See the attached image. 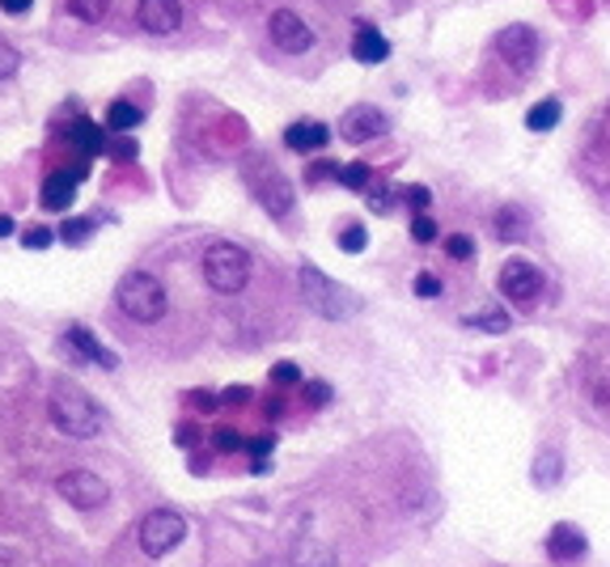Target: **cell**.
<instances>
[{
	"mask_svg": "<svg viewBox=\"0 0 610 567\" xmlns=\"http://www.w3.org/2000/svg\"><path fill=\"white\" fill-rule=\"evenodd\" d=\"M364 199H369V208H373V212H390V204H394V190H390L386 183H378V178H373Z\"/></svg>",
	"mask_w": 610,
	"mask_h": 567,
	"instance_id": "cell-31",
	"label": "cell"
},
{
	"mask_svg": "<svg viewBox=\"0 0 610 567\" xmlns=\"http://www.w3.org/2000/svg\"><path fill=\"white\" fill-rule=\"evenodd\" d=\"M323 178H339V165L318 162V165H314V170H309V183H323Z\"/></svg>",
	"mask_w": 610,
	"mask_h": 567,
	"instance_id": "cell-42",
	"label": "cell"
},
{
	"mask_svg": "<svg viewBox=\"0 0 610 567\" xmlns=\"http://www.w3.org/2000/svg\"><path fill=\"white\" fill-rule=\"evenodd\" d=\"M56 491L73 504V509H81V513H94V509H102L107 504V495H111V487L102 483L94 470H64L56 479Z\"/></svg>",
	"mask_w": 610,
	"mask_h": 567,
	"instance_id": "cell-6",
	"label": "cell"
},
{
	"mask_svg": "<svg viewBox=\"0 0 610 567\" xmlns=\"http://www.w3.org/2000/svg\"><path fill=\"white\" fill-rule=\"evenodd\" d=\"M89 233H94V220H89V217H73V220H64V229H59V242L81 246Z\"/></svg>",
	"mask_w": 610,
	"mask_h": 567,
	"instance_id": "cell-26",
	"label": "cell"
},
{
	"mask_svg": "<svg viewBox=\"0 0 610 567\" xmlns=\"http://www.w3.org/2000/svg\"><path fill=\"white\" fill-rule=\"evenodd\" d=\"M497 284L513 305H530V301H538V293H543V271L534 268V263H526V259H509L500 268Z\"/></svg>",
	"mask_w": 610,
	"mask_h": 567,
	"instance_id": "cell-8",
	"label": "cell"
},
{
	"mask_svg": "<svg viewBox=\"0 0 610 567\" xmlns=\"http://www.w3.org/2000/svg\"><path fill=\"white\" fill-rule=\"evenodd\" d=\"M107 153H111L115 162H132L137 157V144L132 140H115V144H107Z\"/></svg>",
	"mask_w": 610,
	"mask_h": 567,
	"instance_id": "cell-40",
	"label": "cell"
},
{
	"mask_svg": "<svg viewBox=\"0 0 610 567\" xmlns=\"http://www.w3.org/2000/svg\"><path fill=\"white\" fill-rule=\"evenodd\" d=\"M555 479H559V454H538V466H534V483H547L552 487Z\"/></svg>",
	"mask_w": 610,
	"mask_h": 567,
	"instance_id": "cell-28",
	"label": "cell"
},
{
	"mask_svg": "<svg viewBox=\"0 0 610 567\" xmlns=\"http://www.w3.org/2000/svg\"><path fill=\"white\" fill-rule=\"evenodd\" d=\"M335 564V550L331 546H318V542H302L293 550V567H331Z\"/></svg>",
	"mask_w": 610,
	"mask_h": 567,
	"instance_id": "cell-21",
	"label": "cell"
},
{
	"mask_svg": "<svg viewBox=\"0 0 610 567\" xmlns=\"http://www.w3.org/2000/svg\"><path fill=\"white\" fill-rule=\"evenodd\" d=\"M390 132V119L382 115L378 107H348L339 115V135L348 140V144H369V140H378V135Z\"/></svg>",
	"mask_w": 610,
	"mask_h": 567,
	"instance_id": "cell-10",
	"label": "cell"
},
{
	"mask_svg": "<svg viewBox=\"0 0 610 567\" xmlns=\"http://www.w3.org/2000/svg\"><path fill=\"white\" fill-rule=\"evenodd\" d=\"M221 403H229V406L250 403V390H247V385H233V390H225V394H221Z\"/></svg>",
	"mask_w": 610,
	"mask_h": 567,
	"instance_id": "cell-43",
	"label": "cell"
},
{
	"mask_svg": "<svg viewBox=\"0 0 610 567\" xmlns=\"http://www.w3.org/2000/svg\"><path fill=\"white\" fill-rule=\"evenodd\" d=\"M137 26L144 34H174V30L183 26V4L178 0H140Z\"/></svg>",
	"mask_w": 610,
	"mask_h": 567,
	"instance_id": "cell-12",
	"label": "cell"
},
{
	"mask_svg": "<svg viewBox=\"0 0 610 567\" xmlns=\"http://www.w3.org/2000/svg\"><path fill=\"white\" fill-rule=\"evenodd\" d=\"M412 238H416L420 246L437 242V220L424 217V212H416V220H412Z\"/></svg>",
	"mask_w": 610,
	"mask_h": 567,
	"instance_id": "cell-34",
	"label": "cell"
},
{
	"mask_svg": "<svg viewBox=\"0 0 610 567\" xmlns=\"http://www.w3.org/2000/svg\"><path fill=\"white\" fill-rule=\"evenodd\" d=\"M195 440V428L192 424H183V428H178V445H192Z\"/></svg>",
	"mask_w": 610,
	"mask_h": 567,
	"instance_id": "cell-45",
	"label": "cell"
},
{
	"mask_svg": "<svg viewBox=\"0 0 610 567\" xmlns=\"http://www.w3.org/2000/svg\"><path fill=\"white\" fill-rule=\"evenodd\" d=\"M137 123H140V110L132 102H111V110H107V128L111 132H132Z\"/></svg>",
	"mask_w": 610,
	"mask_h": 567,
	"instance_id": "cell-23",
	"label": "cell"
},
{
	"mask_svg": "<svg viewBox=\"0 0 610 567\" xmlns=\"http://www.w3.org/2000/svg\"><path fill=\"white\" fill-rule=\"evenodd\" d=\"M297 284H302L305 305H309L318 318H327V323H344V318H357V314H361V297H357L352 288L335 284L331 275H323L314 263H305V268L297 271Z\"/></svg>",
	"mask_w": 610,
	"mask_h": 567,
	"instance_id": "cell-2",
	"label": "cell"
},
{
	"mask_svg": "<svg viewBox=\"0 0 610 567\" xmlns=\"http://www.w3.org/2000/svg\"><path fill=\"white\" fill-rule=\"evenodd\" d=\"M272 381H276V385H297V381H302V369H297L293 360H280L276 369H272Z\"/></svg>",
	"mask_w": 610,
	"mask_h": 567,
	"instance_id": "cell-39",
	"label": "cell"
},
{
	"mask_svg": "<svg viewBox=\"0 0 610 567\" xmlns=\"http://www.w3.org/2000/svg\"><path fill=\"white\" fill-rule=\"evenodd\" d=\"M213 445H217L221 454H238V449H247V440H242L238 428H217V433H213Z\"/></svg>",
	"mask_w": 610,
	"mask_h": 567,
	"instance_id": "cell-33",
	"label": "cell"
},
{
	"mask_svg": "<svg viewBox=\"0 0 610 567\" xmlns=\"http://www.w3.org/2000/svg\"><path fill=\"white\" fill-rule=\"evenodd\" d=\"M497 52H500V59H504L509 68H518V73H530V68L538 64V52H543V43H538V34H534L526 22H513V26H504L497 34Z\"/></svg>",
	"mask_w": 610,
	"mask_h": 567,
	"instance_id": "cell-7",
	"label": "cell"
},
{
	"mask_svg": "<svg viewBox=\"0 0 610 567\" xmlns=\"http://www.w3.org/2000/svg\"><path fill=\"white\" fill-rule=\"evenodd\" d=\"M183 538H187V521H183V513H174V509H153L137 525V542L149 559H166Z\"/></svg>",
	"mask_w": 610,
	"mask_h": 567,
	"instance_id": "cell-5",
	"label": "cell"
},
{
	"mask_svg": "<svg viewBox=\"0 0 610 567\" xmlns=\"http://www.w3.org/2000/svg\"><path fill=\"white\" fill-rule=\"evenodd\" d=\"M497 238L500 242H522L526 238V212L522 208H500L497 212Z\"/></svg>",
	"mask_w": 610,
	"mask_h": 567,
	"instance_id": "cell-20",
	"label": "cell"
},
{
	"mask_svg": "<svg viewBox=\"0 0 610 567\" xmlns=\"http://www.w3.org/2000/svg\"><path fill=\"white\" fill-rule=\"evenodd\" d=\"M81 178H85V165H77L73 174H68V170L47 174V183H43V208H47V212H68L73 199H77V183H81Z\"/></svg>",
	"mask_w": 610,
	"mask_h": 567,
	"instance_id": "cell-14",
	"label": "cell"
},
{
	"mask_svg": "<svg viewBox=\"0 0 610 567\" xmlns=\"http://www.w3.org/2000/svg\"><path fill=\"white\" fill-rule=\"evenodd\" d=\"M399 195H403V199H407V208H412V212H424V208H428V204H433V190L428 187H399Z\"/></svg>",
	"mask_w": 610,
	"mask_h": 567,
	"instance_id": "cell-35",
	"label": "cell"
},
{
	"mask_svg": "<svg viewBox=\"0 0 610 567\" xmlns=\"http://www.w3.org/2000/svg\"><path fill=\"white\" fill-rule=\"evenodd\" d=\"M68 9H73V18L94 26V22H102L111 13V0H68Z\"/></svg>",
	"mask_w": 610,
	"mask_h": 567,
	"instance_id": "cell-24",
	"label": "cell"
},
{
	"mask_svg": "<svg viewBox=\"0 0 610 567\" xmlns=\"http://www.w3.org/2000/svg\"><path fill=\"white\" fill-rule=\"evenodd\" d=\"M68 144L81 153V157H94V153H107V135H102V128H94V123H73V132H68Z\"/></svg>",
	"mask_w": 610,
	"mask_h": 567,
	"instance_id": "cell-18",
	"label": "cell"
},
{
	"mask_svg": "<svg viewBox=\"0 0 610 567\" xmlns=\"http://www.w3.org/2000/svg\"><path fill=\"white\" fill-rule=\"evenodd\" d=\"M247 178H250V190L259 195V204H263L272 217H288V212H293V187H288V178L280 174L276 165H272V170L263 165V174L250 170Z\"/></svg>",
	"mask_w": 610,
	"mask_h": 567,
	"instance_id": "cell-9",
	"label": "cell"
},
{
	"mask_svg": "<svg viewBox=\"0 0 610 567\" xmlns=\"http://www.w3.org/2000/svg\"><path fill=\"white\" fill-rule=\"evenodd\" d=\"M192 403H195V411H217V406H221V399H217V394H208V390H195Z\"/></svg>",
	"mask_w": 610,
	"mask_h": 567,
	"instance_id": "cell-41",
	"label": "cell"
},
{
	"mask_svg": "<svg viewBox=\"0 0 610 567\" xmlns=\"http://www.w3.org/2000/svg\"><path fill=\"white\" fill-rule=\"evenodd\" d=\"M339 187L348 190H369V183H373V170L364 162H352V165H339V178H335Z\"/></svg>",
	"mask_w": 610,
	"mask_h": 567,
	"instance_id": "cell-22",
	"label": "cell"
},
{
	"mask_svg": "<svg viewBox=\"0 0 610 567\" xmlns=\"http://www.w3.org/2000/svg\"><path fill=\"white\" fill-rule=\"evenodd\" d=\"M47 415H52V424H56L59 433L73 436V440H89V436L102 433V424H107L102 406L94 403L81 385H73V381H59L56 390H52Z\"/></svg>",
	"mask_w": 610,
	"mask_h": 567,
	"instance_id": "cell-1",
	"label": "cell"
},
{
	"mask_svg": "<svg viewBox=\"0 0 610 567\" xmlns=\"http://www.w3.org/2000/svg\"><path fill=\"white\" fill-rule=\"evenodd\" d=\"M268 34H272V43H276L284 55H305L314 47V30L305 26L293 9H276L272 22H268Z\"/></svg>",
	"mask_w": 610,
	"mask_h": 567,
	"instance_id": "cell-11",
	"label": "cell"
},
{
	"mask_svg": "<svg viewBox=\"0 0 610 567\" xmlns=\"http://www.w3.org/2000/svg\"><path fill=\"white\" fill-rule=\"evenodd\" d=\"M467 326H479V330H509V314H500V309H488V314H471V318H462Z\"/></svg>",
	"mask_w": 610,
	"mask_h": 567,
	"instance_id": "cell-29",
	"label": "cell"
},
{
	"mask_svg": "<svg viewBox=\"0 0 610 567\" xmlns=\"http://www.w3.org/2000/svg\"><path fill=\"white\" fill-rule=\"evenodd\" d=\"M559 119H564V107H559V98H543L538 107L526 110V128H530V132H552Z\"/></svg>",
	"mask_w": 610,
	"mask_h": 567,
	"instance_id": "cell-19",
	"label": "cell"
},
{
	"mask_svg": "<svg viewBox=\"0 0 610 567\" xmlns=\"http://www.w3.org/2000/svg\"><path fill=\"white\" fill-rule=\"evenodd\" d=\"M0 9H4V13H26L30 0H0Z\"/></svg>",
	"mask_w": 610,
	"mask_h": 567,
	"instance_id": "cell-44",
	"label": "cell"
},
{
	"mask_svg": "<svg viewBox=\"0 0 610 567\" xmlns=\"http://www.w3.org/2000/svg\"><path fill=\"white\" fill-rule=\"evenodd\" d=\"M302 394H305V403H309V406H327V403H331V385H327V381H305Z\"/></svg>",
	"mask_w": 610,
	"mask_h": 567,
	"instance_id": "cell-36",
	"label": "cell"
},
{
	"mask_svg": "<svg viewBox=\"0 0 610 567\" xmlns=\"http://www.w3.org/2000/svg\"><path fill=\"white\" fill-rule=\"evenodd\" d=\"M9 233H13V217H4V212H0V238H9Z\"/></svg>",
	"mask_w": 610,
	"mask_h": 567,
	"instance_id": "cell-46",
	"label": "cell"
},
{
	"mask_svg": "<svg viewBox=\"0 0 610 567\" xmlns=\"http://www.w3.org/2000/svg\"><path fill=\"white\" fill-rule=\"evenodd\" d=\"M445 254H449L454 263H467V259H475V242L467 233H449V238H445Z\"/></svg>",
	"mask_w": 610,
	"mask_h": 567,
	"instance_id": "cell-27",
	"label": "cell"
},
{
	"mask_svg": "<svg viewBox=\"0 0 610 567\" xmlns=\"http://www.w3.org/2000/svg\"><path fill=\"white\" fill-rule=\"evenodd\" d=\"M442 288H445V284L437 280V275H433V271H420V275H416V297H424V301L442 297Z\"/></svg>",
	"mask_w": 610,
	"mask_h": 567,
	"instance_id": "cell-37",
	"label": "cell"
},
{
	"mask_svg": "<svg viewBox=\"0 0 610 567\" xmlns=\"http://www.w3.org/2000/svg\"><path fill=\"white\" fill-rule=\"evenodd\" d=\"M115 305H119L132 323L149 326V323H162V318H166L170 297L157 275H149V271H128V275L115 284Z\"/></svg>",
	"mask_w": 610,
	"mask_h": 567,
	"instance_id": "cell-3",
	"label": "cell"
},
{
	"mask_svg": "<svg viewBox=\"0 0 610 567\" xmlns=\"http://www.w3.org/2000/svg\"><path fill=\"white\" fill-rule=\"evenodd\" d=\"M284 144H288L293 153H318V149L331 144V128L318 123V119H302V123H293V128L284 132Z\"/></svg>",
	"mask_w": 610,
	"mask_h": 567,
	"instance_id": "cell-15",
	"label": "cell"
},
{
	"mask_svg": "<svg viewBox=\"0 0 610 567\" xmlns=\"http://www.w3.org/2000/svg\"><path fill=\"white\" fill-rule=\"evenodd\" d=\"M364 242H369V233H364V225H348V229L339 233V250H348V254H361Z\"/></svg>",
	"mask_w": 610,
	"mask_h": 567,
	"instance_id": "cell-32",
	"label": "cell"
},
{
	"mask_svg": "<svg viewBox=\"0 0 610 567\" xmlns=\"http://www.w3.org/2000/svg\"><path fill=\"white\" fill-rule=\"evenodd\" d=\"M250 254L238 242H213L199 259V271H204V284L221 297H238L250 284Z\"/></svg>",
	"mask_w": 610,
	"mask_h": 567,
	"instance_id": "cell-4",
	"label": "cell"
},
{
	"mask_svg": "<svg viewBox=\"0 0 610 567\" xmlns=\"http://www.w3.org/2000/svg\"><path fill=\"white\" fill-rule=\"evenodd\" d=\"M64 339H68V348L77 351V360L102 364V369H115V364H119V360H115V351L102 348V344H98V339H94L85 326H68V335H64Z\"/></svg>",
	"mask_w": 610,
	"mask_h": 567,
	"instance_id": "cell-16",
	"label": "cell"
},
{
	"mask_svg": "<svg viewBox=\"0 0 610 567\" xmlns=\"http://www.w3.org/2000/svg\"><path fill=\"white\" fill-rule=\"evenodd\" d=\"M386 55H390V43L382 30L361 26L352 34V59H357V64H382Z\"/></svg>",
	"mask_w": 610,
	"mask_h": 567,
	"instance_id": "cell-17",
	"label": "cell"
},
{
	"mask_svg": "<svg viewBox=\"0 0 610 567\" xmlns=\"http://www.w3.org/2000/svg\"><path fill=\"white\" fill-rule=\"evenodd\" d=\"M247 449H250V458H254L250 470H254V475H263V470H268V458H272V449H276V436H254Z\"/></svg>",
	"mask_w": 610,
	"mask_h": 567,
	"instance_id": "cell-25",
	"label": "cell"
},
{
	"mask_svg": "<svg viewBox=\"0 0 610 567\" xmlns=\"http://www.w3.org/2000/svg\"><path fill=\"white\" fill-rule=\"evenodd\" d=\"M18 68H22V52H18L13 43H4V39H0V81H9Z\"/></svg>",
	"mask_w": 610,
	"mask_h": 567,
	"instance_id": "cell-30",
	"label": "cell"
},
{
	"mask_svg": "<svg viewBox=\"0 0 610 567\" xmlns=\"http://www.w3.org/2000/svg\"><path fill=\"white\" fill-rule=\"evenodd\" d=\"M52 238H56L52 229L34 225V229H26V233H22V246H26V250H47V246H52Z\"/></svg>",
	"mask_w": 610,
	"mask_h": 567,
	"instance_id": "cell-38",
	"label": "cell"
},
{
	"mask_svg": "<svg viewBox=\"0 0 610 567\" xmlns=\"http://www.w3.org/2000/svg\"><path fill=\"white\" fill-rule=\"evenodd\" d=\"M585 550H589V542L577 525H568V521H559L552 534H547V555H552L555 567H577L585 559Z\"/></svg>",
	"mask_w": 610,
	"mask_h": 567,
	"instance_id": "cell-13",
	"label": "cell"
}]
</instances>
